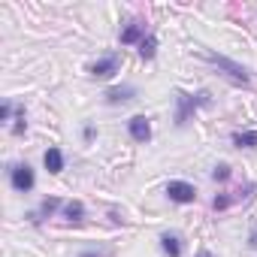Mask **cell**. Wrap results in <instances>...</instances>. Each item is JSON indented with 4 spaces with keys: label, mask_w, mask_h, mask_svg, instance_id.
<instances>
[{
    "label": "cell",
    "mask_w": 257,
    "mask_h": 257,
    "mask_svg": "<svg viewBox=\"0 0 257 257\" xmlns=\"http://www.w3.org/2000/svg\"><path fill=\"white\" fill-rule=\"evenodd\" d=\"M209 103H212V94L209 91H197V94L176 91V127H185L197 115V109H203Z\"/></svg>",
    "instance_id": "6da1fadb"
},
{
    "label": "cell",
    "mask_w": 257,
    "mask_h": 257,
    "mask_svg": "<svg viewBox=\"0 0 257 257\" xmlns=\"http://www.w3.org/2000/svg\"><path fill=\"white\" fill-rule=\"evenodd\" d=\"M203 58L218 70V73H224L230 82H236V85H248L251 82V73H248V67H242V64H236L233 58H227V55H218V52H203Z\"/></svg>",
    "instance_id": "7a4b0ae2"
},
{
    "label": "cell",
    "mask_w": 257,
    "mask_h": 257,
    "mask_svg": "<svg viewBox=\"0 0 257 257\" xmlns=\"http://www.w3.org/2000/svg\"><path fill=\"white\" fill-rule=\"evenodd\" d=\"M10 182H13V188H16L19 194H28V191H34L37 176H34L31 164H16V167L10 170Z\"/></svg>",
    "instance_id": "3957f363"
},
{
    "label": "cell",
    "mask_w": 257,
    "mask_h": 257,
    "mask_svg": "<svg viewBox=\"0 0 257 257\" xmlns=\"http://www.w3.org/2000/svg\"><path fill=\"white\" fill-rule=\"evenodd\" d=\"M127 134H131L134 143L146 146V143L152 140V121H149L146 115H134L131 121H127Z\"/></svg>",
    "instance_id": "277c9868"
},
{
    "label": "cell",
    "mask_w": 257,
    "mask_h": 257,
    "mask_svg": "<svg viewBox=\"0 0 257 257\" xmlns=\"http://www.w3.org/2000/svg\"><path fill=\"white\" fill-rule=\"evenodd\" d=\"M118 67H121L118 52H109L106 58H100L97 64H91V76H94V79H109V76L118 73Z\"/></svg>",
    "instance_id": "5b68a950"
},
{
    "label": "cell",
    "mask_w": 257,
    "mask_h": 257,
    "mask_svg": "<svg viewBox=\"0 0 257 257\" xmlns=\"http://www.w3.org/2000/svg\"><path fill=\"white\" fill-rule=\"evenodd\" d=\"M167 197L173 203H194L197 200V188L191 182H170L167 185Z\"/></svg>",
    "instance_id": "8992f818"
},
{
    "label": "cell",
    "mask_w": 257,
    "mask_h": 257,
    "mask_svg": "<svg viewBox=\"0 0 257 257\" xmlns=\"http://www.w3.org/2000/svg\"><path fill=\"white\" fill-rule=\"evenodd\" d=\"M103 97H106V103H109V106H118V103H131V100L137 97V88H134V85H115V88H109Z\"/></svg>",
    "instance_id": "52a82bcc"
},
{
    "label": "cell",
    "mask_w": 257,
    "mask_h": 257,
    "mask_svg": "<svg viewBox=\"0 0 257 257\" xmlns=\"http://www.w3.org/2000/svg\"><path fill=\"white\" fill-rule=\"evenodd\" d=\"M146 37H149L146 34V25L143 22H131V25L121 31V46H140Z\"/></svg>",
    "instance_id": "ba28073f"
},
{
    "label": "cell",
    "mask_w": 257,
    "mask_h": 257,
    "mask_svg": "<svg viewBox=\"0 0 257 257\" xmlns=\"http://www.w3.org/2000/svg\"><path fill=\"white\" fill-rule=\"evenodd\" d=\"M58 209H61V200H58V197H46V200L31 212V221H34V224H43V221H46V218H52Z\"/></svg>",
    "instance_id": "9c48e42d"
},
{
    "label": "cell",
    "mask_w": 257,
    "mask_h": 257,
    "mask_svg": "<svg viewBox=\"0 0 257 257\" xmlns=\"http://www.w3.org/2000/svg\"><path fill=\"white\" fill-rule=\"evenodd\" d=\"M43 164H46V170L49 173H61L64 170V155H61V149H46V155H43Z\"/></svg>",
    "instance_id": "30bf717a"
},
{
    "label": "cell",
    "mask_w": 257,
    "mask_h": 257,
    "mask_svg": "<svg viewBox=\"0 0 257 257\" xmlns=\"http://www.w3.org/2000/svg\"><path fill=\"white\" fill-rule=\"evenodd\" d=\"M161 248H164L167 257H182V239L176 233H164L161 236Z\"/></svg>",
    "instance_id": "8fae6325"
},
{
    "label": "cell",
    "mask_w": 257,
    "mask_h": 257,
    "mask_svg": "<svg viewBox=\"0 0 257 257\" xmlns=\"http://www.w3.org/2000/svg\"><path fill=\"white\" fill-rule=\"evenodd\" d=\"M230 143L236 149H257V131H236L230 137Z\"/></svg>",
    "instance_id": "7c38bea8"
},
{
    "label": "cell",
    "mask_w": 257,
    "mask_h": 257,
    "mask_svg": "<svg viewBox=\"0 0 257 257\" xmlns=\"http://www.w3.org/2000/svg\"><path fill=\"white\" fill-rule=\"evenodd\" d=\"M64 218L73 221V224L82 221V218H85V203H82V200H70V203H64Z\"/></svg>",
    "instance_id": "4fadbf2b"
},
{
    "label": "cell",
    "mask_w": 257,
    "mask_h": 257,
    "mask_svg": "<svg viewBox=\"0 0 257 257\" xmlns=\"http://www.w3.org/2000/svg\"><path fill=\"white\" fill-rule=\"evenodd\" d=\"M140 55H143L146 61H152V58L158 55V37H155V34H149V37L140 43Z\"/></svg>",
    "instance_id": "5bb4252c"
},
{
    "label": "cell",
    "mask_w": 257,
    "mask_h": 257,
    "mask_svg": "<svg viewBox=\"0 0 257 257\" xmlns=\"http://www.w3.org/2000/svg\"><path fill=\"white\" fill-rule=\"evenodd\" d=\"M25 127H28V115H25V109H19V112H16V124H13V134L22 137V134H25Z\"/></svg>",
    "instance_id": "9a60e30c"
},
{
    "label": "cell",
    "mask_w": 257,
    "mask_h": 257,
    "mask_svg": "<svg viewBox=\"0 0 257 257\" xmlns=\"http://www.w3.org/2000/svg\"><path fill=\"white\" fill-rule=\"evenodd\" d=\"M212 179H215V182H227V179H230V167H227V164H218V167L212 170Z\"/></svg>",
    "instance_id": "2e32d148"
},
{
    "label": "cell",
    "mask_w": 257,
    "mask_h": 257,
    "mask_svg": "<svg viewBox=\"0 0 257 257\" xmlns=\"http://www.w3.org/2000/svg\"><path fill=\"white\" fill-rule=\"evenodd\" d=\"M233 200H236V197H227V194H221V197H215V200H212V209H215V212H221V209L233 206Z\"/></svg>",
    "instance_id": "e0dca14e"
},
{
    "label": "cell",
    "mask_w": 257,
    "mask_h": 257,
    "mask_svg": "<svg viewBox=\"0 0 257 257\" xmlns=\"http://www.w3.org/2000/svg\"><path fill=\"white\" fill-rule=\"evenodd\" d=\"M79 257H112V248H85Z\"/></svg>",
    "instance_id": "ac0fdd59"
},
{
    "label": "cell",
    "mask_w": 257,
    "mask_h": 257,
    "mask_svg": "<svg viewBox=\"0 0 257 257\" xmlns=\"http://www.w3.org/2000/svg\"><path fill=\"white\" fill-rule=\"evenodd\" d=\"M13 112H16V106H13V103L7 100L4 106H0V121H10V118H13Z\"/></svg>",
    "instance_id": "d6986e66"
},
{
    "label": "cell",
    "mask_w": 257,
    "mask_h": 257,
    "mask_svg": "<svg viewBox=\"0 0 257 257\" xmlns=\"http://www.w3.org/2000/svg\"><path fill=\"white\" fill-rule=\"evenodd\" d=\"M248 245L257 251V227H251V233H248Z\"/></svg>",
    "instance_id": "ffe728a7"
},
{
    "label": "cell",
    "mask_w": 257,
    "mask_h": 257,
    "mask_svg": "<svg viewBox=\"0 0 257 257\" xmlns=\"http://www.w3.org/2000/svg\"><path fill=\"white\" fill-rule=\"evenodd\" d=\"M82 137H85V140H94V127H91V124H85V131H82Z\"/></svg>",
    "instance_id": "44dd1931"
},
{
    "label": "cell",
    "mask_w": 257,
    "mask_h": 257,
    "mask_svg": "<svg viewBox=\"0 0 257 257\" xmlns=\"http://www.w3.org/2000/svg\"><path fill=\"white\" fill-rule=\"evenodd\" d=\"M197 257H212V254H209V251H203V254H197Z\"/></svg>",
    "instance_id": "7402d4cb"
}]
</instances>
